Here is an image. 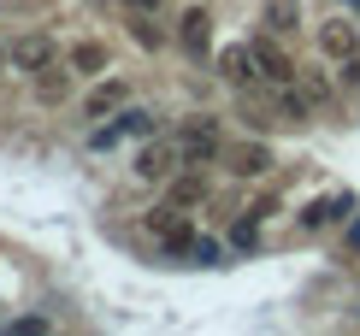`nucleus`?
<instances>
[{
	"label": "nucleus",
	"instance_id": "nucleus-1",
	"mask_svg": "<svg viewBox=\"0 0 360 336\" xmlns=\"http://www.w3.org/2000/svg\"><path fill=\"white\" fill-rule=\"evenodd\" d=\"M53 59H65L59 36H48V30H24V36H12V41H6V53H0V77L36 83L41 71L53 65Z\"/></svg>",
	"mask_w": 360,
	"mask_h": 336
},
{
	"label": "nucleus",
	"instance_id": "nucleus-2",
	"mask_svg": "<svg viewBox=\"0 0 360 336\" xmlns=\"http://www.w3.org/2000/svg\"><path fill=\"white\" fill-rule=\"evenodd\" d=\"M160 106H136L130 101L124 112H112V124H95L89 130V148H95V154H112L118 142H124V136H160Z\"/></svg>",
	"mask_w": 360,
	"mask_h": 336
},
{
	"label": "nucleus",
	"instance_id": "nucleus-3",
	"mask_svg": "<svg viewBox=\"0 0 360 336\" xmlns=\"http://www.w3.org/2000/svg\"><path fill=\"white\" fill-rule=\"evenodd\" d=\"M184 148H177V142H166V136H148V142L136 148V165H130V177H136V183H154V189H166V183L177 177V172H184Z\"/></svg>",
	"mask_w": 360,
	"mask_h": 336
},
{
	"label": "nucleus",
	"instance_id": "nucleus-4",
	"mask_svg": "<svg viewBox=\"0 0 360 336\" xmlns=\"http://www.w3.org/2000/svg\"><path fill=\"white\" fill-rule=\"evenodd\" d=\"M177 148H184L189 165H213V160H224V124L213 112H189L184 130H177Z\"/></svg>",
	"mask_w": 360,
	"mask_h": 336
},
{
	"label": "nucleus",
	"instance_id": "nucleus-5",
	"mask_svg": "<svg viewBox=\"0 0 360 336\" xmlns=\"http://www.w3.org/2000/svg\"><path fill=\"white\" fill-rule=\"evenodd\" d=\"M177 48L184 59H213V6H201V0H189L184 12H177Z\"/></svg>",
	"mask_w": 360,
	"mask_h": 336
},
{
	"label": "nucleus",
	"instance_id": "nucleus-6",
	"mask_svg": "<svg viewBox=\"0 0 360 336\" xmlns=\"http://www.w3.org/2000/svg\"><path fill=\"white\" fill-rule=\"evenodd\" d=\"M248 48H254V59H260V77L266 83H295V77H302V65H295V59H290V48H283V36H272V30H254V36H248Z\"/></svg>",
	"mask_w": 360,
	"mask_h": 336
},
{
	"label": "nucleus",
	"instance_id": "nucleus-7",
	"mask_svg": "<svg viewBox=\"0 0 360 336\" xmlns=\"http://www.w3.org/2000/svg\"><path fill=\"white\" fill-rule=\"evenodd\" d=\"M213 71H219L231 89H254V83H266V77H260V59H254V48H248V36H243V41H231V48H219V53H213Z\"/></svg>",
	"mask_w": 360,
	"mask_h": 336
},
{
	"label": "nucleus",
	"instance_id": "nucleus-8",
	"mask_svg": "<svg viewBox=\"0 0 360 336\" xmlns=\"http://www.w3.org/2000/svg\"><path fill=\"white\" fill-rule=\"evenodd\" d=\"M272 165H278V154H272L266 142H236V148H224V172L243 177V183H266V177H272Z\"/></svg>",
	"mask_w": 360,
	"mask_h": 336
},
{
	"label": "nucleus",
	"instance_id": "nucleus-9",
	"mask_svg": "<svg viewBox=\"0 0 360 336\" xmlns=\"http://www.w3.org/2000/svg\"><path fill=\"white\" fill-rule=\"evenodd\" d=\"M130 95H136V89H130V77H95V89L83 95V118H89V124H101V118L124 112Z\"/></svg>",
	"mask_w": 360,
	"mask_h": 336
},
{
	"label": "nucleus",
	"instance_id": "nucleus-10",
	"mask_svg": "<svg viewBox=\"0 0 360 336\" xmlns=\"http://www.w3.org/2000/svg\"><path fill=\"white\" fill-rule=\"evenodd\" d=\"M313 41H319V53L331 59H349V53H360V24H354V12H337V18H325L319 30H313Z\"/></svg>",
	"mask_w": 360,
	"mask_h": 336
},
{
	"label": "nucleus",
	"instance_id": "nucleus-11",
	"mask_svg": "<svg viewBox=\"0 0 360 336\" xmlns=\"http://www.w3.org/2000/svg\"><path fill=\"white\" fill-rule=\"evenodd\" d=\"M65 65L77 71V77H107L112 53H107V41H101V36H77V41H65Z\"/></svg>",
	"mask_w": 360,
	"mask_h": 336
},
{
	"label": "nucleus",
	"instance_id": "nucleus-12",
	"mask_svg": "<svg viewBox=\"0 0 360 336\" xmlns=\"http://www.w3.org/2000/svg\"><path fill=\"white\" fill-rule=\"evenodd\" d=\"M254 24L260 30H272V36L290 41L295 30L307 24V12H302V0H260V12H254Z\"/></svg>",
	"mask_w": 360,
	"mask_h": 336
},
{
	"label": "nucleus",
	"instance_id": "nucleus-13",
	"mask_svg": "<svg viewBox=\"0 0 360 336\" xmlns=\"http://www.w3.org/2000/svg\"><path fill=\"white\" fill-rule=\"evenodd\" d=\"M124 30H130V41H136L142 53H160V48L177 41V30L160 24V12H124Z\"/></svg>",
	"mask_w": 360,
	"mask_h": 336
},
{
	"label": "nucleus",
	"instance_id": "nucleus-14",
	"mask_svg": "<svg viewBox=\"0 0 360 336\" xmlns=\"http://www.w3.org/2000/svg\"><path fill=\"white\" fill-rule=\"evenodd\" d=\"M349 219V201H342V195H325V201H313L302 219H295V236H319L325 224H342Z\"/></svg>",
	"mask_w": 360,
	"mask_h": 336
},
{
	"label": "nucleus",
	"instance_id": "nucleus-15",
	"mask_svg": "<svg viewBox=\"0 0 360 336\" xmlns=\"http://www.w3.org/2000/svg\"><path fill=\"white\" fill-rule=\"evenodd\" d=\"M166 201H172V207H201V201H207V177H201V165H184V172L166 183Z\"/></svg>",
	"mask_w": 360,
	"mask_h": 336
},
{
	"label": "nucleus",
	"instance_id": "nucleus-16",
	"mask_svg": "<svg viewBox=\"0 0 360 336\" xmlns=\"http://www.w3.org/2000/svg\"><path fill=\"white\" fill-rule=\"evenodd\" d=\"M71 83H77V71H71L65 59H53V65L36 77V101H41V106H59V101L71 95Z\"/></svg>",
	"mask_w": 360,
	"mask_h": 336
},
{
	"label": "nucleus",
	"instance_id": "nucleus-17",
	"mask_svg": "<svg viewBox=\"0 0 360 336\" xmlns=\"http://www.w3.org/2000/svg\"><path fill=\"white\" fill-rule=\"evenodd\" d=\"M154 242H160L166 254H195V242H201V236H195V224H189V219H177L172 231H160Z\"/></svg>",
	"mask_w": 360,
	"mask_h": 336
},
{
	"label": "nucleus",
	"instance_id": "nucleus-18",
	"mask_svg": "<svg viewBox=\"0 0 360 336\" xmlns=\"http://www.w3.org/2000/svg\"><path fill=\"white\" fill-rule=\"evenodd\" d=\"M295 89H302V95H307L313 106H325V101H331V83H325L319 71H302V77H295Z\"/></svg>",
	"mask_w": 360,
	"mask_h": 336
},
{
	"label": "nucleus",
	"instance_id": "nucleus-19",
	"mask_svg": "<svg viewBox=\"0 0 360 336\" xmlns=\"http://www.w3.org/2000/svg\"><path fill=\"white\" fill-rule=\"evenodd\" d=\"M337 89H342V95H360V53L337 59Z\"/></svg>",
	"mask_w": 360,
	"mask_h": 336
},
{
	"label": "nucleus",
	"instance_id": "nucleus-20",
	"mask_svg": "<svg viewBox=\"0 0 360 336\" xmlns=\"http://www.w3.org/2000/svg\"><path fill=\"white\" fill-rule=\"evenodd\" d=\"M231 242H236V248H260V219H236V231H231Z\"/></svg>",
	"mask_w": 360,
	"mask_h": 336
},
{
	"label": "nucleus",
	"instance_id": "nucleus-21",
	"mask_svg": "<svg viewBox=\"0 0 360 336\" xmlns=\"http://www.w3.org/2000/svg\"><path fill=\"white\" fill-rule=\"evenodd\" d=\"M112 6H118V12H160L166 0H112Z\"/></svg>",
	"mask_w": 360,
	"mask_h": 336
},
{
	"label": "nucleus",
	"instance_id": "nucleus-22",
	"mask_svg": "<svg viewBox=\"0 0 360 336\" xmlns=\"http://www.w3.org/2000/svg\"><path fill=\"white\" fill-rule=\"evenodd\" d=\"M6 41H12V36H6V30H0V53H6Z\"/></svg>",
	"mask_w": 360,
	"mask_h": 336
}]
</instances>
